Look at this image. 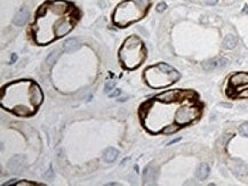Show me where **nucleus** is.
I'll return each instance as SVG.
<instances>
[{
    "instance_id": "nucleus-1",
    "label": "nucleus",
    "mask_w": 248,
    "mask_h": 186,
    "mask_svg": "<svg viewBox=\"0 0 248 186\" xmlns=\"http://www.w3.org/2000/svg\"><path fill=\"white\" fill-rule=\"evenodd\" d=\"M40 87L31 80H19L2 88L1 105L21 116L33 114L42 102Z\"/></svg>"
},
{
    "instance_id": "nucleus-2",
    "label": "nucleus",
    "mask_w": 248,
    "mask_h": 186,
    "mask_svg": "<svg viewBox=\"0 0 248 186\" xmlns=\"http://www.w3.org/2000/svg\"><path fill=\"white\" fill-rule=\"evenodd\" d=\"M150 5V0H127L117 7L113 14L114 23L118 25H128L131 22L140 19L148 7Z\"/></svg>"
},
{
    "instance_id": "nucleus-3",
    "label": "nucleus",
    "mask_w": 248,
    "mask_h": 186,
    "mask_svg": "<svg viewBox=\"0 0 248 186\" xmlns=\"http://www.w3.org/2000/svg\"><path fill=\"white\" fill-rule=\"evenodd\" d=\"M180 79V73L166 63H159L146 69L144 72V80L152 88H162Z\"/></svg>"
},
{
    "instance_id": "nucleus-4",
    "label": "nucleus",
    "mask_w": 248,
    "mask_h": 186,
    "mask_svg": "<svg viewBox=\"0 0 248 186\" xmlns=\"http://www.w3.org/2000/svg\"><path fill=\"white\" fill-rule=\"evenodd\" d=\"M145 58V49L140 39L131 36L124 42L119 50V60L127 69H136Z\"/></svg>"
},
{
    "instance_id": "nucleus-5",
    "label": "nucleus",
    "mask_w": 248,
    "mask_h": 186,
    "mask_svg": "<svg viewBox=\"0 0 248 186\" xmlns=\"http://www.w3.org/2000/svg\"><path fill=\"white\" fill-rule=\"evenodd\" d=\"M200 114V108L197 106H181L175 114V121L178 126H184L196 120Z\"/></svg>"
},
{
    "instance_id": "nucleus-6",
    "label": "nucleus",
    "mask_w": 248,
    "mask_h": 186,
    "mask_svg": "<svg viewBox=\"0 0 248 186\" xmlns=\"http://www.w3.org/2000/svg\"><path fill=\"white\" fill-rule=\"evenodd\" d=\"M73 28V23L71 22L70 19H62L58 21V23L55 25L54 28V34L56 38L63 37L70 32Z\"/></svg>"
},
{
    "instance_id": "nucleus-7",
    "label": "nucleus",
    "mask_w": 248,
    "mask_h": 186,
    "mask_svg": "<svg viewBox=\"0 0 248 186\" xmlns=\"http://www.w3.org/2000/svg\"><path fill=\"white\" fill-rule=\"evenodd\" d=\"M229 64V60L226 58H223V57H217V58H213V60H209L205 62L202 66L206 71H213V70H217V69H222Z\"/></svg>"
},
{
    "instance_id": "nucleus-8",
    "label": "nucleus",
    "mask_w": 248,
    "mask_h": 186,
    "mask_svg": "<svg viewBox=\"0 0 248 186\" xmlns=\"http://www.w3.org/2000/svg\"><path fill=\"white\" fill-rule=\"evenodd\" d=\"M157 179V169L155 166L149 164L143 170V181L144 184H152Z\"/></svg>"
},
{
    "instance_id": "nucleus-9",
    "label": "nucleus",
    "mask_w": 248,
    "mask_h": 186,
    "mask_svg": "<svg viewBox=\"0 0 248 186\" xmlns=\"http://www.w3.org/2000/svg\"><path fill=\"white\" fill-rule=\"evenodd\" d=\"M243 84H248V73H245V72H240V73H237L231 77L230 79V86L231 87H240V86H243Z\"/></svg>"
},
{
    "instance_id": "nucleus-10",
    "label": "nucleus",
    "mask_w": 248,
    "mask_h": 186,
    "mask_svg": "<svg viewBox=\"0 0 248 186\" xmlns=\"http://www.w3.org/2000/svg\"><path fill=\"white\" fill-rule=\"evenodd\" d=\"M24 164H25V159H24V157H22V155H16V157H14V158L9 161L8 167H9V169L12 171L19 172L23 169Z\"/></svg>"
},
{
    "instance_id": "nucleus-11",
    "label": "nucleus",
    "mask_w": 248,
    "mask_h": 186,
    "mask_svg": "<svg viewBox=\"0 0 248 186\" xmlns=\"http://www.w3.org/2000/svg\"><path fill=\"white\" fill-rule=\"evenodd\" d=\"M79 48H80V42L78 41L77 39H75V38H70V39H68V40L63 43V49H64L65 53H69V54L75 53V51H77Z\"/></svg>"
},
{
    "instance_id": "nucleus-12",
    "label": "nucleus",
    "mask_w": 248,
    "mask_h": 186,
    "mask_svg": "<svg viewBox=\"0 0 248 186\" xmlns=\"http://www.w3.org/2000/svg\"><path fill=\"white\" fill-rule=\"evenodd\" d=\"M29 19V12L26 8H22L17 14L15 15L14 24L16 26H22Z\"/></svg>"
},
{
    "instance_id": "nucleus-13",
    "label": "nucleus",
    "mask_w": 248,
    "mask_h": 186,
    "mask_svg": "<svg viewBox=\"0 0 248 186\" xmlns=\"http://www.w3.org/2000/svg\"><path fill=\"white\" fill-rule=\"evenodd\" d=\"M118 155H119V152H118L117 150L113 149V147H109V149H107L104 151L103 159H104V161L110 163V162H113V161L118 158Z\"/></svg>"
},
{
    "instance_id": "nucleus-14",
    "label": "nucleus",
    "mask_w": 248,
    "mask_h": 186,
    "mask_svg": "<svg viewBox=\"0 0 248 186\" xmlns=\"http://www.w3.org/2000/svg\"><path fill=\"white\" fill-rule=\"evenodd\" d=\"M237 37L233 34H228L223 40V47L225 49H233L234 47L237 46Z\"/></svg>"
},
{
    "instance_id": "nucleus-15",
    "label": "nucleus",
    "mask_w": 248,
    "mask_h": 186,
    "mask_svg": "<svg viewBox=\"0 0 248 186\" xmlns=\"http://www.w3.org/2000/svg\"><path fill=\"white\" fill-rule=\"evenodd\" d=\"M209 175V167L207 163H201L199 167H198V170H197V177L200 179V181H204L206 179L207 177Z\"/></svg>"
},
{
    "instance_id": "nucleus-16",
    "label": "nucleus",
    "mask_w": 248,
    "mask_h": 186,
    "mask_svg": "<svg viewBox=\"0 0 248 186\" xmlns=\"http://www.w3.org/2000/svg\"><path fill=\"white\" fill-rule=\"evenodd\" d=\"M233 170H234V172H236L237 175L243 176V175H246V174L248 172V167L243 162H241V161L237 160V161H236V163L233 164Z\"/></svg>"
},
{
    "instance_id": "nucleus-17",
    "label": "nucleus",
    "mask_w": 248,
    "mask_h": 186,
    "mask_svg": "<svg viewBox=\"0 0 248 186\" xmlns=\"http://www.w3.org/2000/svg\"><path fill=\"white\" fill-rule=\"evenodd\" d=\"M58 56H60V51L57 50V49L53 50L52 53L48 55V57H47L46 63L48 64V65H53V64H55V63H56V60H57V58H58Z\"/></svg>"
},
{
    "instance_id": "nucleus-18",
    "label": "nucleus",
    "mask_w": 248,
    "mask_h": 186,
    "mask_svg": "<svg viewBox=\"0 0 248 186\" xmlns=\"http://www.w3.org/2000/svg\"><path fill=\"white\" fill-rule=\"evenodd\" d=\"M178 125L176 123V125H168V126L164 127V129H162V133L164 134H174V133H176V131L178 130Z\"/></svg>"
},
{
    "instance_id": "nucleus-19",
    "label": "nucleus",
    "mask_w": 248,
    "mask_h": 186,
    "mask_svg": "<svg viewBox=\"0 0 248 186\" xmlns=\"http://www.w3.org/2000/svg\"><path fill=\"white\" fill-rule=\"evenodd\" d=\"M239 131H240V134L243 136L248 137V122L243 123V125L240 126V128H239Z\"/></svg>"
},
{
    "instance_id": "nucleus-20",
    "label": "nucleus",
    "mask_w": 248,
    "mask_h": 186,
    "mask_svg": "<svg viewBox=\"0 0 248 186\" xmlns=\"http://www.w3.org/2000/svg\"><path fill=\"white\" fill-rule=\"evenodd\" d=\"M114 86H116V82H114V81H108V82L105 84V91H107V93L111 91Z\"/></svg>"
},
{
    "instance_id": "nucleus-21",
    "label": "nucleus",
    "mask_w": 248,
    "mask_h": 186,
    "mask_svg": "<svg viewBox=\"0 0 248 186\" xmlns=\"http://www.w3.org/2000/svg\"><path fill=\"white\" fill-rule=\"evenodd\" d=\"M166 8H167V5H166L165 2H159V4H158V6H157V10H158L159 13L164 12Z\"/></svg>"
},
{
    "instance_id": "nucleus-22",
    "label": "nucleus",
    "mask_w": 248,
    "mask_h": 186,
    "mask_svg": "<svg viewBox=\"0 0 248 186\" xmlns=\"http://www.w3.org/2000/svg\"><path fill=\"white\" fill-rule=\"evenodd\" d=\"M239 97H243V98H248V89H246V90H243L241 93L239 94Z\"/></svg>"
},
{
    "instance_id": "nucleus-23",
    "label": "nucleus",
    "mask_w": 248,
    "mask_h": 186,
    "mask_svg": "<svg viewBox=\"0 0 248 186\" xmlns=\"http://www.w3.org/2000/svg\"><path fill=\"white\" fill-rule=\"evenodd\" d=\"M118 95H120V90H119V89H116V90H114L113 93L110 94L109 96H110V97H116V96H118Z\"/></svg>"
},
{
    "instance_id": "nucleus-24",
    "label": "nucleus",
    "mask_w": 248,
    "mask_h": 186,
    "mask_svg": "<svg viewBox=\"0 0 248 186\" xmlns=\"http://www.w3.org/2000/svg\"><path fill=\"white\" fill-rule=\"evenodd\" d=\"M48 175H45V177H46V178H48V179H51V178H53V176H54V175H53V169L52 168H49V170H48Z\"/></svg>"
},
{
    "instance_id": "nucleus-25",
    "label": "nucleus",
    "mask_w": 248,
    "mask_h": 186,
    "mask_svg": "<svg viewBox=\"0 0 248 186\" xmlns=\"http://www.w3.org/2000/svg\"><path fill=\"white\" fill-rule=\"evenodd\" d=\"M204 1H205V4H207V5H215L218 0H204Z\"/></svg>"
},
{
    "instance_id": "nucleus-26",
    "label": "nucleus",
    "mask_w": 248,
    "mask_h": 186,
    "mask_svg": "<svg viewBox=\"0 0 248 186\" xmlns=\"http://www.w3.org/2000/svg\"><path fill=\"white\" fill-rule=\"evenodd\" d=\"M181 140V138H176V140H172V142H169L168 143V145H172V144H174V143H176V142H178V140Z\"/></svg>"
},
{
    "instance_id": "nucleus-27",
    "label": "nucleus",
    "mask_w": 248,
    "mask_h": 186,
    "mask_svg": "<svg viewBox=\"0 0 248 186\" xmlns=\"http://www.w3.org/2000/svg\"><path fill=\"white\" fill-rule=\"evenodd\" d=\"M16 58H17V56L15 55V54H13V55H12V60H10V62H12V63H13V62H14V60H16Z\"/></svg>"
},
{
    "instance_id": "nucleus-28",
    "label": "nucleus",
    "mask_w": 248,
    "mask_h": 186,
    "mask_svg": "<svg viewBox=\"0 0 248 186\" xmlns=\"http://www.w3.org/2000/svg\"><path fill=\"white\" fill-rule=\"evenodd\" d=\"M15 181H8V183H6L5 185H10V184H14Z\"/></svg>"
},
{
    "instance_id": "nucleus-29",
    "label": "nucleus",
    "mask_w": 248,
    "mask_h": 186,
    "mask_svg": "<svg viewBox=\"0 0 248 186\" xmlns=\"http://www.w3.org/2000/svg\"><path fill=\"white\" fill-rule=\"evenodd\" d=\"M243 13H248V7H245V9H243Z\"/></svg>"
}]
</instances>
